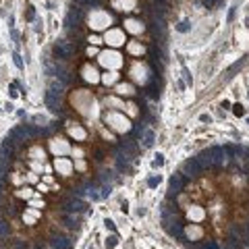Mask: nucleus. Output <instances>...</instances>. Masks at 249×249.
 Returning a JSON list of instances; mask_svg holds the SVG:
<instances>
[{
    "mask_svg": "<svg viewBox=\"0 0 249 249\" xmlns=\"http://www.w3.org/2000/svg\"><path fill=\"white\" fill-rule=\"evenodd\" d=\"M197 160L201 162L203 168H218V166L224 164L226 152H224V147H220V145H212V147H208V149H203Z\"/></svg>",
    "mask_w": 249,
    "mask_h": 249,
    "instance_id": "1",
    "label": "nucleus"
},
{
    "mask_svg": "<svg viewBox=\"0 0 249 249\" xmlns=\"http://www.w3.org/2000/svg\"><path fill=\"white\" fill-rule=\"evenodd\" d=\"M162 226L164 230L170 237H176V239H185L183 235V222L181 220H174V218H162Z\"/></svg>",
    "mask_w": 249,
    "mask_h": 249,
    "instance_id": "2",
    "label": "nucleus"
},
{
    "mask_svg": "<svg viewBox=\"0 0 249 249\" xmlns=\"http://www.w3.org/2000/svg\"><path fill=\"white\" fill-rule=\"evenodd\" d=\"M187 185V176L183 172H174L170 176V181H168V195L174 197V195H179L183 191V187Z\"/></svg>",
    "mask_w": 249,
    "mask_h": 249,
    "instance_id": "3",
    "label": "nucleus"
},
{
    "mask_svg": "<svg viewBox=\"0 0 249 249\" xmlns=\"http://www.w3.org/2000/svg\"><path fill=\"white\" fill-rule=\"evenodd\" d=\"M73 46L67 42V40H58L56 44H54V48H52V52H54V56L56 58H60V60H67V58H71V54H73Z\"/></svg>",
    "mask_w": 249,
    "mask_h": 249,
    "instance_id": "4",
    "label": "nucleus"
},
{
    "mask_svg": "<svg viewBox=\"0 0 249 249\" xmlns=\"http://www.w3.org/2000/svg\"><path fill=\"white\" fill-rule=\"evenodd\" d=\"M62 210H65L67 214H79V212L85 210V203L81 201V197H73V199L62 203Z\"/></svg>",
    "mask_w": 249,
    "mask_h": 249,
    "instance_id": "5",
    "label": "nucleus"
},
{
    "mask_svg": "<svg viewBox=\"0 0 249 249\" xmlns=\"http://www.w3.org/2000/svg\"><path fill=\"white\" fill-rule=\"evenodd\" d=\"M201 170H203V166L197 158H189L185 162V172L187 174H201Z\"/></svg>",
    "mask_w": 249,
    "mask_h": 249,
    "instance_id": "6",
    "label": "nucleus"
},
{
    "mask_svg": "<svg viewBox=\"0 0 249 249\" xmlns=\"http://www.w3.org/2000/svg\"><path fill=\"white\" fill-rule=\"evenodd\" d=\"M50 245H52V249H73V243H71L67 237H60V235L52 237L50 239Z\"/></svg>",
    "mask_w": 249,
    "mask_h": 249,
    "instance_id": "7",
    "label": "nucleus"
},
{
    "mask_svg": "<svg viewBox=\"0 0 249 249\" xmlns=\"http://www.w3.org/2000/svg\"><path fill=\"white\" fill-rule=\"evenodd\" d=\"M224 249H243L241 239H239V237H230L228 241H226V247H224Z\"/></svg>",
    "mask_w": 249,
    "mask_h": 249,
    "instance_id": "8",
    "label": "nucleus"
},
{
    "mask_svg": "<svg viewBox=\"0 0 249 249\" xmlns=\"http://www.w3.org/2000/svg\"><path fill=\"white\" fill-rule=\"evenodd\" d=\"M8 249H29V245H27V241H23V239H13Z\"/></svg>",
    "mask_w": 249,
    "mask_h": 249,
    "instance_id": "9",
    "label": "nucleus"
},
{
    "mask_svg": "<svg viewBox=\"0 0 249 249\" xmlns=\"http://www.w3.org/2000/svg\"><path fill=\"white\" fill-rule=\"evenodd\" d=\"M62 220H65V224H67L69 228H75V226H77V218H75V214H67V212H65Z\"/></svg>",
    "mask_w": 249,
    "mask_h": 249,
    "instance_id": "10",
    "label": "nucleus"
},
{
    "mask_svg": "<svg viewBox=\"0 0 249 249\" xmlns=\"http://www.w3.org/2000/svg\"><path fill=\"white\" fill-rule=\"evenodd\" d=\"M8 233H11V226H8L6 220H0V239L8 237Z\"/></svg>",
    "mask_w": 249,
    "mask_h": 249,
    "instance_id": "11",
    "label": "nucleus"
},
{
    "mask_svg": "<svg viewBox=\"0 0 249 249\" xmlns=\"http://www.w3.org/2000/svg\"><path fill=\"white\" fill-rule=\"evenodd\" d=\"M154 137H156V135H154V131H145L143 145H145V147H152V145H154Z\"/></svg>",
    "mask_w": 249,
    "mask_h": 249,
    "instance_id": "12",
    "label": "nucleus"
},
{
    "mask_svg": "<svg viewBox=\"0 0 249 249\" xmlns=\"http://www.w3.org/2000/svg\"><path fill=\"white\" fill-rule=\"evenodd\" d=\"M6 160H8V158H4L2 152H0V181L4 179V172H6Z\"/></svg>",
    "mask_w": 249,
    "mask_h": 249,
    "instance_id": "13",
    "label": "nucleus"
},
{
    "mask_svg": "<svg viewBox=\"0 0 249 249\" xmlns=\"http://www.w3.org/2000/svg\"><path fill=\"white\" fill-rule=\"evenodd\" d=\"M116 243H118V237H116V235H110L108 239H106V247H108V249L116 247Z\"/></svg>",
    "mask_w": 249,
    "mask_h": 249,
    "instance_id": "14",
    "label": "nucleus"
},
{
    "mask_svg": "<svg viewBox=\"0 0 249 249\" xmlns=\"http://www.w3.org/2000/svg\"><path fill=\"white\" fill-rule=\"evenodd\" d=\"M189 27H191V23H189V21H181L179 25H176V31L185 33V31H189Z\"/></svg>",
    "mask_w": 249,
    "mask_h": 249,
    "instance_id": "15",
    "label": "nucleus"
},
{
    "mask_svg": "<svg viewBox=\"0 0 249 249\" xmlns=\"http://www.w3.org/2000/svg\"><path fill=\"white\" fill-rule=\"evenodd\" d=\"M233 112L237 114V116H243V114H245V108H243L241 104H235V106H233Z\"/></svg>",
    "mask_w": 249,
    "mask_h": 249,
    "instance_id": "16",
    "label": "nucleus"
},
{
    "mask_svg": "<svg viewBox=\"0 0 249 249\" xmlns=\"http://www.w3.org/2000/svg\"><path fill=\"white\" fill-rule=\"evenodd\" d=\"M158 183H160V176H149V179H147V185L152 187V189H154V187H158Z\"/></svg>",
    "mask_w": 249,
    "mask_h": 249,
    "instance_id": "17",
    "label": "nucleus"
},
{
    "mask_svg": "<svg viewBox=\"0 0 249 249\" xmlns=\"http://www.w3.org/2000/svg\"><path fill=\"white\" fill-rule=\"evenodd\" d=\"M162 164H164V156H162V154H158L156 160H154V166L158 168V166H162Z\"/></svg>",
    "mask_w": 249,
    "mask_h": 249,
    "instance_id": "18",
    "label": "nucleus"
},
{
    "mask_svg": "<svg viewBox=\"0 0 249 249\" xmlns=\"http://www.w3.org/2000/svg\"><path fill=\"white\" fill-rule=\"evenodd\" d=\"M13 58H15V65L19 67V69H23V60H21V56L17 54V52H15V54H13Z\"/></svg>",
    "mask_w": 249,
    "mask_h": 249,
    "instance_id": "19",
    "label": "nucleus"
},
{
    "mask_svg": "<svg viewBox=\"0 0 249 249\" xmlns=\"http://www.w3.org/2000/svg\"><path fill=\"white\" fill-rule=\"evenodd\" d=\"M27 19H29V21L35 19V8H33V6H29V11H27Z\"/></svg>",
    "mask_w": 249,
    "mask_h": 249,
    "instance_id": "20",
    "label": "nucleus"
},
{
    "mask_svg": "<svg viewBox=\"0 0 249 249\" xmlns=\"http://www.w3.org/2000/svg\"><path fill=\"white\" fill-rule=\"evenodd\" d=\"M201 2H203V6H208V8H212V6L216 4V0H201Z\"/></svg>",
    "mask_w": 249,
    "mask_h": 249,
    "instance_id": "21",
    "label": "nucleus"
},
{
    "mask_svg": "<svg viewBox=\"0 0 249 249\" xmlns=\"http://www.w3.org/2000/svg\"><path fill=\"white\" fill-rule=\"evenodd\" d=\"M104 224H106V228L114 230V222H112V220H108V218H106V220H104Z\"/></svg>",
    "mask_w": 249,
    "mask_h": 249,
    "instance_id": "22",
    "label": "nucleus"
},
{
    "mask_svg": "<svg viewBox=\"0 0 249 249\" xmlns=\"http://www.w3.org/2000/svg\"><path fill=\"white\" fill-rule=\"evenodd\" d=\"M199 120H201V122H210V120H212V116H210V114H201V116H199Z\"/></svg>",
    "mask_w": 249,
    "mask_h": 249,
    "instance_id": "23",
    "label": "nucleus"
},
{
    "mask_svg": "<svg viewBox=\"0 0 249 249\" xmlns=\"http://www.w3.org/2000/svg\"><path fill=\"white\" fill-rule=\"evenodd\" d=\"M235 11H237V6H233V8L228 11V21H233V19H235Z\"/></svg>",
    "mask_w": 249,
    "mask_h": 249,
    "instance_id": "24",
    "label": "nucleus"
},
{
    "mask_svg": "<svg viewBox=\"0 0 249 249\" xmlns=\"http://www.w3.org/2000/svg\"><path fill=\"white\" fill-rule=\"evenodd\" d=\"M185 79H187V83H189V85L193 83V79H191V75H189V71H187V69H185Z\"/></svg>",
    "mask_w": 249,
    "mask_h": 249,
    "instance_id": "25",
    "label": "nucleus"
}]
</instances>
